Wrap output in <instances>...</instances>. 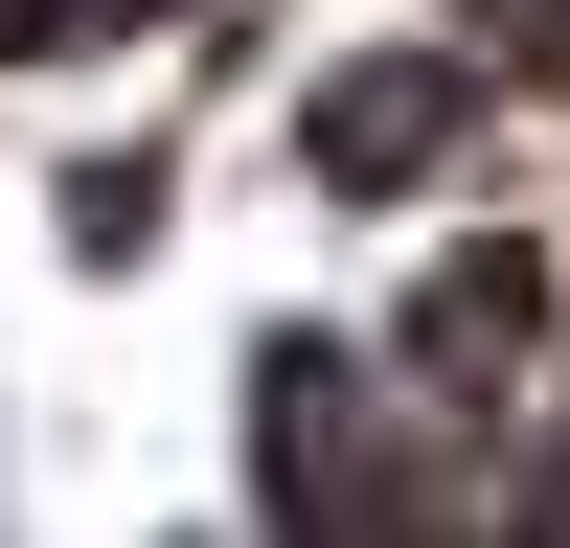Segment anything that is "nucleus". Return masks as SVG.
<instances>
[{
	"label": "nucleus",
	"mask_w": 570,
	"mask_h": 548,
	"mask_svg": "<svg viewBox=\"0 0 570 548\" xmlns=\"http://www.w3.org/2000/svg\"><path fill=\"white\" fill-rule=\"evenodd\" d=\"M320 160H343V183H411V160H434V69H365V91H343V137H320Z\"/></svg>",
	"instance_id": "nucleus-1"
}]
</instances>
